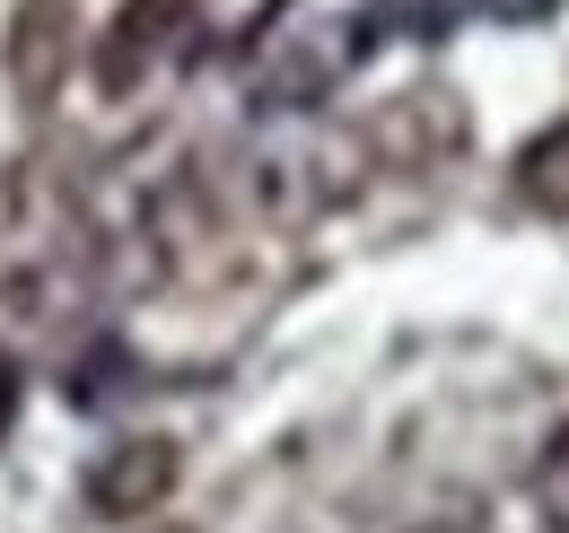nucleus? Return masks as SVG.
<instances>
[{
	"label": "nucleus",
	"instance_id": "2",
	"mask_svg": "<svg viewBox=\"0 0 569 533\" xmlns=\"http://www.w3.org/2000/svg\"><path fill=\"white\" fill-rule=\"evenodd\" d=\"M176 481H184L176 438H114V446L88 464L79 499H88L106 525H132V516H158V507L176 499Z\"/></svg>",
	"mask_w": 569,
	"mask_h": 533
},
{
	"label": "nucleus",
	"instance_id": "9",
	"mask_svg": "<svg viewBox=\"0 0 569 533\" xmlns=\"http://www.w3.org/2000/svg\"><path fill=\"white\" fill-rule=\"evenodd\" d=\"M158 533H193V525H158Z\"/></svg>",
	"mask_w": 569,
	"mask_h": 533
},
{
	"label": "nucleus",
	"instance_id": "5",
	"mask_svg": "<svg viewBox=\"0 0 569 533\" xmlns=\"http://www.w3.org/2000/svg\"><path fill=\"white\" fill-rule=\"evenodd\" d=\"M535 507H543L552 533H569V420L552 429V446L535 455Z\"/></svg>",
	"mask_w": 569,
	"mask_h": 533
},
{
	"label": "nucleus",
	"instance_id": "1",
	"mask_svg": "<svg viewBox=\"0 0 569 533\" xmlns=\"http://www.w3.org/2000/svg\"><path fill=\"white\" fill-rule=\"evenodd\" d=\"M202 9L211 0H123L114 18H106V36H97V88L106 97H141L158 70H176L193 53V36H202Z\"/></svg>",
	"mask_w": 569,
	"mask_h": 533
},
{
	"label": "nucleus",
	"instance_id": "6",
	"mask_svg": "<svg viewBox=\"0 0 569 533\" xmlns=\"http://www.w3.org/2000/svg\"><path fill=\"white\" fill-rule=\"evenodd\" d=\"M561 0H473V18H491V27H535V18H552Z\"/></svg>",
	"mask_w": 569,
	"mask_h": 533
},
{
	"label": "nucleus",
	"instance_id": "7",
	"mask_svg": "<svg viewBox=\"0 0 569 533\" xmlns=\"http://www.w3.org/2000/svg\"><path fill=\"white\" fill-rule=\"evenodd\" d=\"M9 420H18V359L0 350V438H9Z\"/></svg>",
	"mask_w": 569,
	"mask_h": 533
},
{
	"label": "nucleus",
	"instance_id": "8",
	"mask_svg": "<svg viewBox=\"0 0 569 533\" xmlns=\"http://www.w3.org/2000/svg\"><path fill=\"white\" fill-rule=\"evenodd\" d=\"M412 533H473L465 516H429V525H412Z\"/></svg>",
	"mask_w": 569,
	"mask_h": 533
},
{
	"label": "nucleus",
	"instance_id": "3",
	"mask_svg": "<svg viewBox=\"0 0 569 533\" xmlns=\"http://www.w3.org/2000/svg\"><path fill=\"white\" fill-rule=\"evenodd\" d=\"M9 88H18V105H53L62 97V79L79 70V9L71 0H18V18H9Z\"/></svg>",
	"mask_w": 569,
	"mask_h": 533
},
{
	"label": "nucleus",
	"instance_id": "4",
	"mask_svg": "<svg viewBox=\"0 0 569 533\" xmlns=\"http://www.w3.org/2000/svg\"><path fill=\"white\" fill-rule=\"evenodd\" d=\"M517 193L535 201L543 219H569V114L517 149Z\"/></svg>",
	"mask_w": 569,
	"mask_h": 533
}]
</instances>
